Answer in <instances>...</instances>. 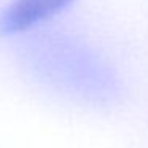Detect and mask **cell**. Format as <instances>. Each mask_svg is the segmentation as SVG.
I'll list each match as a JSON object with an SVG mask.
<instances>
[{
  "mask_svg": "<svg viewBox=\"0 0 148 148\" xmlns=\"http://www.w3.org/2000/svg\"><path fill=\"white\" fill-rule=\"evenodd\" d=\"M75 0H11L0 11V34L13 35L56 16Z\"/></svg>",
  "mask_w": 148,
  "mask_h": 148,
  "instance_id": "6da1fadb",
  "label": "cell"
}]
</instances>
